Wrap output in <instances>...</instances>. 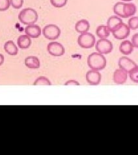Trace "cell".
Masks as SVG:
<instances>
[{"instance_id": "cell-1", "label": "cell", "mask_w": 138, "mask_h": 155, "mask_svg": "<svg viewBox=\"0 0 138 155\" xmlns=\"http://www.w3.org/2000/svg\"><path fill=\"white\" fill-rule=\"evenodd\" d=\"M107 61L102 54L93 53L87 58V64L91 70L100 71L102 70L106 66Z\"/></svg>"}, {"instance_id": "cell-2", "label": "cell", "mask_w": 138, "mask_h": 155, "mask_svg": "<svg viewBox=\"0 0 138 155\" xmlns=\"http://www.w3.org/2000/svg\"><path fill=\"white\" fill-rule=\"evenodd\" d=\"M38 13L35 9L31 8H26L22 10L18 15V20L22 24L24 25L35 24L38 20Z\"/></svg>"}, {"instance_id": "cell-3", "label": "cell", "mask_w": 138, "mask_h": 155, "mask_svg": "<svg viewBox=\"0 0 138 155\" xmlns=\"http://www.w3.org/2000/svg\"><path fill=\"white\" fill-rule=\"evenodd\" d=\"M96 42L95 36L90 33H82L78 38V45L81 48L84 49H90L93 48Z\"/></svg>"}, {"instance_id": "cell-4", "label": "cell", "mask_w": 138, "mask_h": 155, "mask_svg": "<svg viewBox=\"0 0 138 155\" xmlns=\"http://www.w3.org/2000/svg\"><path fill=\"white\" fill-rule=\"evenodd\" d=\"M43 34L47 39L55 40L60 36L61 29L56 25L49 24L46 25L43 28Z\"/></svg>"}, {"instance_id": "cell-5", "label": "cell", "mask_w": 138, "mask_h": 155, "mask_svg": "<svg viewBox=\"0 0 138 155\" xmlns=\"http://www.w3.org/2000/svg\"><path fill=\"white\" fill-rule=\"evenodd\" d=\"M96 50L98 53L102 54H107L111 53L113 50V44L107 38L98 40L95 45Z\"/></svg>"}, {"instance_id": "cell-6", "label": "cell", "mask_w": 138, "mask_h": 155, "mask_svg": "<svg viewBox=\"0 0 138 155\" xmlns=\"http://www.w3.org/2000/svg\"><path fill=\"white\" fill-rule=\"evenodd\" d=\"M48 52L53 57H61L65 54V49L63 45L57 42H52L48 44Z\"/></svg>"}, {"instance_id": "cell-7", "label": "cell", "mask_w": 138, "mask_h": 155, "mask_svg": "<svg viewBox=\"0 0 138 155\" xmlns=\"http://www.w3.org/2000/svg\"><path fill=\"white\" fill-rule=\"evenodd\" d=\"M115 38L117 40H123L126 38L130 34V29L128 25L122 24L118 28L112 32Z\"/></svg>"}, {"instance_id": "cell-8", "label": "cell", "mask_w": 138, "mask_h": 155, "mask_svg": "<svg viewBox=\"0 0 138 155\" xmlns=\"http://www.w3.org/2000/svg\"><path fill=\"white\" fill-rule=\"evenodd\" d=\"M118 65L121 69L126 71L128 74L132 70L137 66L134 61H133L132 59L127 57H122L119 58Z\"/></svg>"}, {"instance_id": "cell-9", "label": "cell", "mask_w": 138, "mask_h": 155, "mask_svg": "<svg viewBox=\"0 0 138 155\" xmlns=\"http://www.w3.org/2000/svg\"><path fill=\"white\" fill-rule=\"evenodd\" d=\"M86 81L90 85H98L102 79V75L98 71L91 70L86 74Z\"/></svg>"}, {"instance_id": "cell-10", "label": "cell", "mask_w": 138, "mask_h": 155, "mask_svg": "<svg viewBox=\"0 0 138 155\" xmlns=\"http://www.w3.org/2000/svg\"><path fill=\"white\" fill-rule=\"evenodd\" d=\"M113 79L114 83L117 84H125L128 79V73L121 68L117 69L114 72Z\"/></svg>"}, {"instance_id": "cell-11", "label": "cell", "mask_w": 138, "mask_h": 155, "mask_svg": "<svg viewBox=\"0 0 138 155\" xmlns=\"http://www.w3.org/2000/svg\"><path fill=\"white\" fill-rule=\"evenodd\" d=\"M41 29L40 27L36 24L28 25L25 28V33L30 38H39L41 35Z\"/></svg>"}, {"instance_id": "cell-12", "label": "cell", "mask_w": 138, "mask_h": 155, "mask_svg": "<svg viewBox=\"0 0 138 155\" xmlns=\"http://www.w3.org/2000/svg\"><path fill=\"white\" fill-rule=\"evenodd\" d=\"M122 23V20L120 17L117 16H112L108 18L107 21V27L110 32H113L115 30H116Z\"/></svg>"}, {"instance_id": "cell-13", "label": "cell", "mask_w": 138, "mask_h": 155, "mask_svg": "<svg viewBox=\"0 0 138 155\" xmlns=\"http://www.w3.org/2000/svg\"><path fill=\"white\" fill-rule=\"evenodd\" d=\"M137 11L136 6L134 3H125L123 5V18H127L134 16Z\"/></svg>"}, {"instance_id": "cell-14", "label": "cell", "mask_w": 138, "mask_h": 155, "mask_svg": "<svg viewBox=\"0 0 138 155\" xmlns=\"http://www.w3.org/2000/svg\"><path fill=\"white\" fill-rule=\"evenodd\" d=\"M134 47L132 42L129 40H125L121 43L119 51L125 55H129L134 51Z\"/></svg>"}, {"instance_id": "cell-15", "label": "cell", "mask_w": 138, "mask_h": 155, "mask_svg": "<svg viewBox=\"0 0 138 155\" xmlns=\"http://www.w3.org/2000/svg\"><path fill=\"white\" fill-rule=\"evenodd\" d=\"M25 65L30 69H38L40 66V60L35 56L27 57L25 58Z\"/></svg>"}, {"instance_id": "cell-16", "label": "cell", "mask_w": 138, "mask_h": 155, "mask_svg": "<svg viewBox=\"0 0 138 155\" xmlns=\"http://www.w3.org/2000/svg\"><path fill=\"white\" fill-rule=\"evenodd\" d=\"M31 38L27 35H21L17 39L18 46L23 49L29 48L31 45Z\"/></svg>"}, {"instance_id": "cell-17", "label": "cell", "mask_w": 138, "mask_h": 155, "mask_svg": "<svg viewBox=\"0 0 138 155\" xmlns=\"http://www.w3.org/2000/svg\"><path fill=\"white\" fill-rule=\"evenodd\" d=\"M90 28L89 22L87 20L82 19L80 20L75 25V29L79 33H85L89 31Z\"/></svg>"}, {"instance_id": "cell-18", "label": "cell", "mask_w": 138, "mask_h": 155, "mask_svg": "<svg viewBox=\"0 0 138 155\" xmlns=\"http://www.w3.org/2000/svg\"><path fill=\"white\" fill-rule=\"evenodd\" d=\"M4 50L9 55L15 56L18 53V49L13 41L9 40L4 44Z\"/></svg>"}, {"instance_id": "cell-19", "label": "cell", "mask_w": 138, "mask_h": 155, "mask_svg": "<svg viewBox=\"0 0 138 155\" xmlns=\"http://www.w3.org/2000/svg\"><path fill=\"white\" fill-rule=\"evenodd\" d=\"M96 34L97 35L98 37H99L100 39L107 38L109 36L110 31L108 28L107 25H100L97 27V29H96Z\"/></svg>"}, {"instance_id": "cell-20", "label": "cell", "mask_w": 138, "mask_h": 155, "mask_svg": "<svg viewBox=\"0 0 138 155\" xmlns=\"http://www.w3.org/2000/svg\"><path fill=\"white\" fill-rule=\"evenodd\" d=\"M33 85L35 86H40V85H46V86H50L52 85L51 82L50 81L44 76H40L37 79H36Z\"/></svg>"}, {"instance_id": "cell-21", "label": "cell", "mask_w": 138, "mask_h": 155, "mask_svg": "<svg viewBox=\"0 0 138 155\" xmlns=\"http://www.w3.org/2000/svg\"><path fill=\"white\" fill-rule=\"evenodd\" d=\"M123 5H124V3L122 2H117L113 7V12L116 15L120 17L123 18Z\"/></svg>"}, {"instance_id": "cell-22", "label": "cell", "mask_w": 138, "mask_h": 155, "mask_svg": "<svg viewBox=\"0 0 138 155\" xmlns=\"http://www.w3.org/2000/svg\"><path fill=\"white\" fill-rule=\"evenodd\" d=\"M128 25L132 30L138 29V16H132L128 21Z\"/></svg>"}, {"instance_id": "cell-23", "label": "cell", "mask_w": 138, "mask_h": 155, "mask_svg": "<svg viewBox=\"0 0 138 155\" xmlns=\"http://www.w3.org/2000/svg\"><path fill=\"white\" fill-rule=\"evenodd\" d=\"M129 76L132 81L135 83H138V66L130 71Z\"/></svg>"}, {"instance_id": "cell-24", "label": "cell", "mask_w": 138, "mask_h": 155, "mask_svg": "<svg viewBox=\"0 0 138 155\" xmlns=\"http://www.w3.org/2000/svg\"><path fill=\"white\" fill-rule=\"evenodd\" d=\"M68 0H50V3L54 7L61 8L65 7L67 3Z\"/></svg>"}, {"instance_id": "cell-25", "label": "cell", "mask_w": 138, "mask_h": 155, "mask_svg": "<svg viewBox=\"0 0 138 155\" xmlns=\"http://www.w3.org/2000/svg\"><path fill=\"white\" fill-rule=\"evenodd\" d=\"M10 0H0V11H5L10 7Z\"/></svg>"}, {"instance_id": "cell-26", "label": "cell", "mask_w": 138, "mask_h": 155, "mask_svg": "<svg viewBox=\"0 0 138 155\" xmlns=\"http://www.w3.org/2000/svg\"><path fill=\"white\" fill-rule=\"evenodd\" d=\"M11 5L16 9L20 8L24 3V0H10Z\"/></svg>"}, {"instance_id": "cell-27", "label": "cell", "mask_w": 138, "mask_h": 155, "mask_svg": "<svg viewBox=\"0 0 138 155\" xmlns=\"http://www.w3.org/2000/svg\"><path fill=\"white\" fill-rule=\"evenodd\" d=\"M132 43L134 48H138V33H136L132 36Z\"/></svg>"}, {"instance_id": "cell-28", "label": "cell", "mask_w": 138, "mask_h": 155, "mask_svg": "<svg viewBox=\"0 0 138 155\" xmlns=\"http://www.w3.org/2000/svg\"><path fill=\"white\" fill-rule=\"evenodd\" d=\"M65 86H71V85L79 86L80 83H79V82H78L75 80H69L66 82V83H65Z\"/></svg>"}, {"instance_id": "cell-29", "label": "cell", "mask_w": 138, "mask_h": 155, "mask_svg": "<svg viewBox=\"0 0 138 155\" xmlns=\"http://www.w3.org/2000/svg\"><path fill=\"white\" fill-rule=\"evenodd\" d=\"M4 61H5V58H4L3 54L0 53V66H2L4 63Z\"/></svg>"}, {"instance_id": "cell-30", "label": "cell", "mask_w": 138, "mask_h": 155, "mask_svg": "<svg viewBox=\"0 0 138 155\" xmlns=\"http://www.w3.org/2000/svg\"><path fill=\"white\" fill-rule=\"evenodd\" d=\"M122 1H125V2H130V1H132V0H122Z\"/></svg>"}]
</instances>
